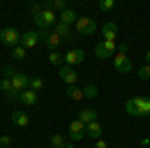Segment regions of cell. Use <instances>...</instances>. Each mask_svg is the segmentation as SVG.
<instances>
[{
    "label": "cell",
    "mask_w": 150,
    "mask_h": 148,
    "mask_svg": "<svg viewBox=\"0 0 150 148\" xmlns=\"http://www.w3.org/2000/svg\"><path fill=\"white\" fill-rule=\"evenodd\" d=\"M124 108H126L128 114L138 116V118L150 116V98H146V96H134V98L126 100Z\"/></svg>",
    "instance_id": "1"
},
{
    "label": "cell",
    "mask_w": 150,
    "mask_h": 148,
    "mask_svg": "<svg viewBox=\"0 0 150 148\" xmlns=\"http://www.w3.org/2000/svg\"><path fill=\"white\" fill-rule=\"evenodd\" d=\"M34 22L38 28H42V30H46V28H54V24H56V14L54 10H48V8H42V12L34 16Z\"/></svg>",
    "instance_id": "2"
},
{
    "label": "cell",
    "mask_w": 150,
    "mask_h": 148,
    "mask_svg": "<svg viewBox=\"0 0 150 148\" xmlns=\"http://www.w3.org/2000/svg\"><path fill=\"white\" fill-rule=\"evenodd\" d=\"M20 38H22V34L16 30V28H2L0 30V40H2V44L6 46H12V48H16V46L20 44Z\"/></svg>",
    "instance_id": "3"
},
{
    "label": "cell",
    "mask_w": 150,
    "mask_h": 148,
    "mask_svg": "<svg viewBox=\"0 0 150 148\" xmlns=\"http://www.w3.org/2000/svg\"><path fill=\"white\" fill-rule=\"evenodd\" d=\"M76 32L82 36H90L96 32V22H94L92 18H88V16H80L78 20H76Z\"/></svg>",
    "instance_id": "4"
},
{
    "label": "cell",
    "mask_w": 150,
    "mask_h": 148,
    "mask_svg": "<svg viewBox=\"0 0 150 148\" xmlns=\"http://www.w3.org/2000/svg\"><path fill=\"white\" fill-rule=\"evenodd\" d=\"M118 48L116 46V42H108V40H100L98 44H96V48H94V54H96V58H108L110 54H114V50Z\"/></svg>",
    "instance_id": "5"
},
{
    "label": "cell",
    "mask_w": 150,
    "mask_h": 148,
    "mask_svg": "<svg viewBox=\"0 0 150 148\" xmlns=\"http://www.w3.org/2000/svg\"><path fill=\"white\" fill-rule=\"evenodd\" d=\"M114 68L118 70V72H122V74L132 72V62H130V58H128L124 52H116V56H114Z\"/></svg>",
    "instance_id": "6"
},
{
    "label": "cell",
    "mask_w": 150,
    "mask_h": 148,
    "mask_svg": "<svg viewBox=\"0 0 150 148\" xmlns=\"http://www.w3.org/2000/svg\"><path fill=\"white\" fill-rule=\"evenodd\" d=\"M68 134H70V138H72L74 142H80L82 138H84V134H86V126H84L80 120L76 118L74 122H70V126H68Z\"/></svg>",
    "instance_id": "7"
},
{
    "label": "cell",
    "mask_w": 150,
    "mask_h": 148,
    "mask_svg": "<svg viewBox=\"0 0 150 148\" xmlns=\"http://www.w3.org/2000/svg\"><path fill=\"white\" fill-rule=\"evenodd\" d=\"M58 74H60V78L64 80L68 86H76V82H78V74H76V70L72 68V66H60L58 70Z\"/></svg>",
    "instance_id": "8"
},
{
    "label": "cell",
    "mask_w": 150,
    "mask_h": 148,
    "mask_svg": "<svg viewBox=\"0 0 150 148\" xmlns=\"http://www.w3.org/2000/svg\"><path fill=\"white\" fill-rule=\"evenodd\" d=\"M64 62H66V66L82 64V62H84V52H82L80 48H72V50H68V52L64 54Z\"/></svg>",
    "instance_id": "9"
},
{
    "label": "cell",
    "mask_w": 150,
    "mask_h": 148,
    "mask_svg": "<svg viewBox=\"0 0 150 148\" xmlns=\"http://www.w3.org/2000/svg\"><path fill=\"white\" fill-rule=\"evenodd\" d=\"M10 82H12V88H14V90H18L20 94L30 86V78H28L26 74H22V72H16V74H14V78H12Z\"/></svg>",
    "instance_id": "10"
},
{
    "label": "cell",
    "mask_w": 150,
    "mask_h": 148,
    "mask_svg": "<svg viewBox=\"0 0 150 148\" xmlns=\"http://www.w3.org/2000/svg\"><path fill=\"white\" fill-rule=\"evenodd\" d=\"M40 42V32H34V30H28V32H22V38H20V44L24 48H34Z\"/></svg>",
    "instance_id": "11"
},
{
    "label": "cell",
    "mask_w": 150,
    "mask_h": 148,
    "mask_svg": "<svg viewBox=\"0 0 150 148\" xmlns=\"http://www.w3.org/2000/svg\"><path fill=\"white\" fill-rule=\"evenodd\" d=\"M116 36H118V26L114 22H106L102 26V40L116 42Z\"/></svg>",
    "instance_id": "12"
},
{
    "label": "cell",
    "mask_w": 150,
    "mask_h": 148,
    "mask_svg": "<svg viewBox=\"0 0 150 148\" xmlns=\"http://www.w3.org/2000/svg\"><path fill=\"white\" fill-rule=\"evenodd\" d=\"M78 120H80L84 126H88L90 122H96L98 120V112L94 110V108H84L78 112Z\"/></svg>",
    "instance_id": "13"
},
{
    "label": "cell",
    "mask_w": 150,
    "mask_h": 148,
    "mask_svg": "<svg viewBox=\"0 0 150 148\" xmlns=\"http://www.w3.org/2000/svg\"><path fill=\"white\" fill-rule=\"evenodd\" d=\"M40 38H44V42L48 44V48H58L60 44H64V40L56 34V32H40Z\"/></svg>",
    "instance_id": "14"
},
{
    "label": "cell",
    "mask_w": 150,
    "mask_h": 148,
    "mask_svg": "<svg viewBox=\"0 0 150 148\" xmlns=\"http://www.w3.org/2000/svg\"><path fill=\"white\" fill-rule=\"evenodd\" d=\"M54 32H56L64 42H70L72 40V36H70V26L68 24H62V22H56L54 24Z\"/></svg>",
    "instance_id": "15"
},
{
    "label": "cell",
    "mask_w": 150,
    "mask_h": 148,
    "mask_svg": "<svg viewBox=\"0 0 150 148\" xmlns=\"http://www.w3.org/2000/svg\"><path fill=\"white\" fill-rule=\"evenodd\" d=\"M12 122L18 126V128H24V126H28L30 118H28V114H26V112H22V110H16V112H12Z\"/></svg>",
    "instance_id": "16"
},
{
    "label": "cell",
    "mask_w": 150,
    "mask_h": 148,
    "mask_svg": "<svg viewBox=\"0 0 150 148\" xmlns=\"http://www.w3.org/2000/svg\"><path fill=\"white\" fill-rule=\"evenodd\" d=\"M36 100H38V92L30 90V88H28V90H24L22 94H20V102L26 104V106H34Z\"/></svg>",
    "instance_id": "17"
},
{
    "label": "cell",
    "mask_w": 150,
    "mask_h": 148,
    "mask_svg": "<svg viewBox=\"0 0 150 148\" xmlns=\"http://www.w3.org/2000/svg\"><path fill=\"white\" fill-rule=\"evenodd\" d=\"M86 134L90 138H94V140H98V138L102 136V124L96 120V122H90V124L86 126Z\"/></svg>",
    "instance_id": "18"
},
{
    "label": "cell",
    "mask_w": 150,
    "mask_h": 148,
    "mask_svg": "<svg viewBox=\"0 0 150 148\" xmlns=\"http://www.w3.org/2000/svg\"><path fill=\"white\" fill-rule=\"evenodd\" d=\"M58 18H60V22H62V24H68V26L72 22L76 24V20H78V18H76V12L72 10V8H66L64 12H60V16H58Z\"/></svg>",
    "instance_id": "19"
},
{
    "label": "cell",
    "mask_w": 150,
    "mask_h": 148,
    "mask_svg": "<svg viewBox=\"0 0 150 148\" xmlns=\"http://www.w3.org/2000/svg\"><path fill=\"white\" fill-rule=\"evenodd\" d=\"M66 96H68L70 100H82V98H84V90L78 88V86H68Z\"/></svg>",
    "instance_id": "20"
},
{
    "label": "cell",
    "mask_w": 150,
    "mask_h": 148,
    "mask_svg": "<svg viewBox=\"0 0 150 148\" xmlns=\"http://www.w3.org/2000/svg\"><path fill=\"white\" fill-rule=\"evenodd\" d=\"M48 60H50V64H54V66H64L62 62H64V56L56 52V50H52L50 54H48Z\"/></svg>",
    "instance_id": "21"
},
{
    "label": "cell",
    "mask_w": 150,
    "mask_h": 148,
    "mask_svg": "<svg viewBox=\"0 0 150 148\" xmlns=\"http://www.w3.org/2000/svg\"><path fill=\"white\" fill-rule=\"evenodd\" d=\"M82 90H84V96L86 98H96L98 96V86L96 84H86Z\"/></svg>",
    "instance_id": "22"
},
{
    "label": "cell",
    "mask_w": 150,
    "mask_h": 148,
    "mask_svg": "<svg viewBox=\"0 0 150 148\" xmlns=\"http://www.w3.org/2000/svg\"><path fill=\"white\" fill-rule=\"evenodd\" d=\"M50 144H52V148H62L66 144V140H64L62 134H52L50 136Z\"/></svg>",
    "instance_id": "23"
},
{
    "label": "cell",
    "mask_w": 150,
    "mask_h": 148,
    "mask_svg": "<svg viewBox=\"0 0 150 148\" xmlns=\"http://www.w3.org/2000/svg\"><path fill=\"white\" fill-rule=\"evenodd\" d=\"M12 56H14V60H24L26 58V48L22 44H18L16 48H12Z\"/></svg>",
    "instance_id": "24"
},
{
    "label": "cell",
    "mask_w": 150,
    "mask_h": 148,
    "mask_svg": "<svg viewBox=\"0 0 150 148\" xmlns=\"http://www.w3.org/2000/svg\"><path fill=\"white\" fill-rule=\"evenodd\" d=\"M42 88H44V80L40 78V76H36V78H30V90L38 92V90H42Z\"/></svg>",
    "instance_id": "25"
},
{
    "label": "cell",
    "mask_w": 150,
    "mask_h": 148,
    "mask_svg": "<svg viewBox=\"0 0 150 148\" xmlns=\"http://www.w3.org/2000/svg\"><path fill=\"white\" fill-rule=\"evenodd\" d=\"M98 8L102 12H110L114 8V0H100V2H98Z\"/></svg>",
    "instance_id": "26"
},
{
    "label": "cell",
    "mask_w": 150,
    "mask_h": 148,
    "mask_svg": "<svg viewBox=\"0 0 150 148\" xmlns=\"http://www.w3.org/2000/svg\"><path fill=\"white\" fill-rule=\"evenodd\" d=\"M138 78H140V80H150V66H148V64L140 66V70H138Z\"/></svg>",
    "instance_id": "27"
},
{
    "label": "cell",
    "mask_w": 150,
    "mask_h": 148,
    "mask_svg": "<svg viewBox=\"0 0 150 148\" xmlns=\"http://www.w3.org/2000/svg\"><path fill=\"white\" fill-rule=\"evenodd\" d=\"M10 142H12L10 136H6V134L0 136V148H8V146H10Z\"/></svg>",
    "instance_id": "28"
},
{
    "label": "cell",
    "mask_w": 150,
    "mask_h": 148,
    "mask_svg": "<svg viewBox=\"0 0 150 148\" xmlns=\"http://www.w3.org/2000/svg\"><path fill=\"white\" fill-rule=\"evenodd\" d=\"M94 146H96V148H108V142H104V140H100V138H98Z\"/></svg>",
    "instance_id": "29"
},
{
    "label": "cell",
    "mask_w": 150,
    "mask_h": 148,
    "mask_svg": "<svg viewBox=\"0 0 150 148\" xmlns=\"http://www.w3.org/2000/svg\"><path fill=\"white\" fill-rule=\"evenodd\" d=\"M118 52H124V54H126L128 52V44H120L118 46Z\"/></svg>",
    "instance_id": "30"
},
{
    "label": "cell",
    "mask_w": 150,
    "mask_h": 148,
    "mask_svg": "<svg viewBox=\"0 0 150 148\" xmlns=\"http://www.w3.org/2000/svg\"><path fill=\"white\" fill-rule=\"evenodd\" d=\"M144 60H146V64H148V66H150V50H148V52H146V54H144Z\"/></svg>",
    "instance_id": "31"
},
{
    "label": "cell",
    "mask_w": 150,
    "mask_h": 148,
    "mask_svg": "<svg viewBox=\"0 0 150 148\" xmlns=\"http://www.w3.org/2000/svg\"><path fill=\"white\" fill-rule=\"evenodd\" d=\"M62 148H74V144H70V142H66V144H64Z\"/></svg>",
    "instance_id": "32"
}]
</instances>
